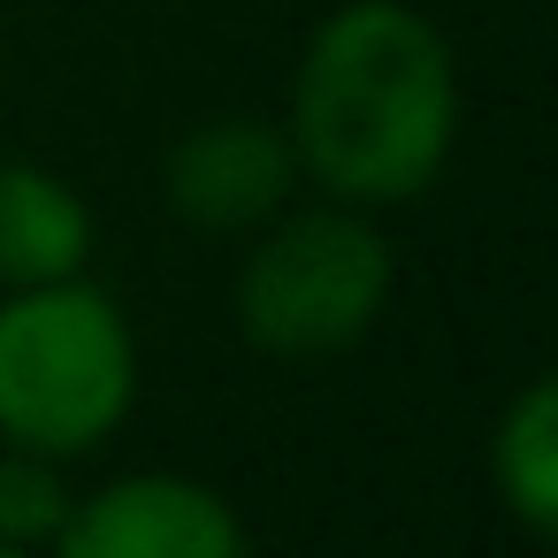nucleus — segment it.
Masks as SVG:
<instances>
[{
    "mask_svg": "<svg viewBox=\"0 0 558 558\" xmlns=\"http://www.w3.org/2000/svg\"><path fill=\"white\" fill-rule=\"evenodd\" d=\"M283 138L299 177L344 207L421 199L459 138V70L444 32L405 0H344L299 62Z\"/></svg>",
    "mask_w": 558,
    "mask_h": 558,
    "instance_id": "obj_1",
    "label": "nucleus"
},
{
    "mask_svg": "<svg viewBox=\"0 0 558 558\" xmlns=\"http://www.w3.org/2000/svg\"><path fill=\"white\" fill-rule=\"evenodd\" d=\"M138 398V344L123 306L85 283H24L0 306V444L47 459L100 451Z\"/></svg>",
    "mask_w": 558,
    "mask_h": 558,
    "instance_id": "obj_2",
    "label": "nucleus"
},
{
    "mask_svg": "<svg viewBox=\"0 0 558 558\" xmlns=\"http://www.w3.org/2000/svg\"><path fill=\"white\" fill-rule=\"evenodd\" d=\"M390 238L352 207H314L276 222L238 268V329L276 360H329L360 344L390 306Z\"/></svg>",
    "mask_w": 558,
    "mask_h": 558,
    "instance_id": "obj_3",
    "label": "nucleus"
},
{
    "mask_svg": "<svg viewBox=\"0 0 558 558\" xmlns=\"http://www.w3.org/2000/svg\"><path fill=\"white\" fill-rule=\"evenodd\" d=\"M62 558H238L245 520L192 474H123L70 505Z\"/></svg>",
    "mask_w": 558,
    "mask_h": 558,
    "instance_id": "obj_4",
    "label": "nucleus"
},
{
    "mask_svg": "<svg viewBox=\"0 0 558 558\" xmlns=\"http://www.w3.org/2000/svg\"><path fill=\"white\" fill-rule=\"evenodd\" d=\"M291 184H299V154L283 123H260V116H215L169 146V207L199 230L276 222Z\"/></svg>",
    "mask_w": 558,
    "mask_h": 558,
    "instance_id": "obj_5",
    "label": "nucleus"
},
{
    "mask_svg": "<svg viewBox=\"0 0 558 558\" xmlns=\"http://www.w3.org/2000/svg\"><path fill=\"white\" fill-rule=\"evenodd\" d=\"M93 260V207L70 192V177L39 161H0V283H54L85 276Z\"/></svg>",
    "mask_w": 558,
    "mask_h": 558,
    "instance_id": "obj_6",
    "label": "nucleus"
},
{
    "mask_svg": "<svg viewBox=\"0 0 558 558\" xmlns=\"http://www.w3.org/2000/svg\"><path fill=\"white\" fill-rule=\"evenodd\" d=\"M489 474H497L505 512L527 535H558V390L543 375L505 405L497 444H489Z\"/></svg>",
    "mask_w": 558,
    "mask_h": 558,
    "instance_id": "obj_7",
    "label": "nucleus"
},
{
    "mask_svg": "<svg viewBox=\"0 0 558 558\" xmlns=\"http://www.w3.org/2000/svg\"><path fill=\"white\" fill-rule=\"evenodd\" d=\"M70 505H77V497H70V482H62V459L24 451V444H0V550L62 543Z\"/></svg>",
    "mask_w": 558,
    "mask_h": 558,
    "instance_id": "obj_8",
    "label": "nucleus"
}]
</instances>
